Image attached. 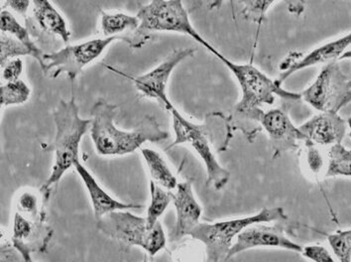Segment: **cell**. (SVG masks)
<instances>
[{
	"label": "cell",
	"instance_id": "6da1fadb",
	"mask_svg": "<svg viewBox=\"0 0 351 262\" xmlns=\"http://www.w3.org/2000/svg\"><path fill=\"white\" fill-rule=\"evenodd\" d=\"M117 108L115 104L99 99L90 110V136L97 154L122 156L135 152L146 142L155 143L168 139V132L160 128L153 117H146L135 130H119L114 124Z\"/></svg>",
	"mask_w": 351,
	"mask_h": 262
},
{
	"label": "cell",
	"instance_id": "7a4b0ae2",
	"mask_svg": "<svg viewBox=\"0 0 351 262\" xmlns=\"http://www.w3.org/2000/svg\"><path fill=\"white\" fill-rule=\"evenodd\" d=\"M56 126L55 157L52 172L42 186L41 192L48 201L51 190L57 185L69 169L80 159V144L88 132L92 119H82L75 97L70 101L61 99L54 113Z\"/></svg>",
	"mask_w": 351,
	"mask_h": 262
},
{
	"label": "cell",
	"instance_id": "3957f363",
	"mask_svg": "<svg viewBox=\"0 0 351 262\" xmlns=\"http://www.w3.org/2000/svg\"><path fill=\"white\" fill-rule=\"evenodd\" d=\"M210 52L219 58L224 66L228 67L241 86V99L235 106V115L258 121L259 115L263 112L260 108L263 104H274L276 95L291 101L302 99L301 94L284 90L276 83V80L272 81L256 67L251 64H237L231 62L215 48Z\"/></svg>",
	"mask_w": 351,
	"mask_h": 262
},
{
	"label": "cell",
	"instance_id": "277c9868",
	"mask_svg": "<svg viewBox=\"0 0 351 262\" xmlns=\"http://www.w3.org/2000/svg\"><path fill=\"white\" fill-rule=\"evenodd\" d=\"M97 222V228L106 237L123 246H138L151 257L156 255L166 246V235L160 222L150 228L146 217L126 210L114 211Z\"/></svg>",
	"mask_w": 351,
	"mask_h": 262
},
{
	"label": "cell",
	"instance_id": "5b68a950",
	"mask_svg": "<svg viewBox=\"0 0 351 262\" xmlns=\"http://www.w3.org/2000/svg\"><path fill=\"white\" fill-rule=\"evenodd\" d=\"M284 219H286V215L283 209L280 206L265 208L260 211L258 214L241 219H228L213 224L199 223L190 235L195 241L204 244L208 261H226L233 239L239 237L247 226Z\"/></svg>",
	"mask_w": 351,
	"mask_h": 262
},
{
	"label": "cell",
	"instance_id": "8992f818",
	"mask_svg": "<svg viewBox=\"0 0 351 262\" xmlns=\"http://www.w3.org/2000/svg\"><path fill=\"white\" fill-rule=\"evenodd\" d=\"M139 33L150 37L152 32H173L188 35L208 51L213 48L195 30L183 5V0H151L150 3L140 6Z\"/></svg>",
	"mask_w": 351,
	"mask_h": 262
},
{
	"label": "cell",
	"instance_id": "52a82bcc",
	"mask_svg": "<svg viewBox=\"0 0 351 262\" xmlns=\"http://www.w3.org/2000/svg\"><path fill=\"white\" fill-rule=\"evenodd\" d=\"M301 95L319 112H339L351 102V77L343 72L339 62H330Z\"/></svg>",
	"mask_w": 351,
	"mask_h": 262
},
{
	"label": "cell",
	"instance_id": "ba28073f",
	"mask_svg": "<svg viewBox=\"0 0 351 262\" xmlns=\"http://www.w3.org/2000/svg\"><path fill=\"white\" fill-rule=\"evenodd\" d=\"M169 112L172 115L176 136L171 147L184 143L190 145L203 160L208 174V184L213 185L217 190L226 187L230 181V173L217 161L208 141V132L204 128L206 126L193 123L184 117L175 106Z\"/></svg>",
	"mask_w": 351,
	"mask_h": 262
},
{
	"label": "cell",
	"instance_id": "9c48e42d",
	"mask_svg": "<svg viewBox=\"0 0 351 262\" xmlns=\"http://www.w3.org/2000/svg\"><path fill=\"white\" fill-rule=\"evenodd\" d=\"M114 41H119V39L117 37H104L86 40L74 45H66L56 52L44 55L42 71L52 79H57L65 74L69 79L74 81L84 67L101 57L102 53Z\"/></svg>",
	"mask_w": 351,
	"mask_h": 262
},
{
	"label": "cell",
	"instance_id": "30bf717a",
	"mask_svg": "<svg viewBox=\"0 0 351 262\" xmlns=\"http://www.w3.org/2000/svg\"><path fill=\"white\" fill-rule=\"evenodd\" d=\"M45 210L37 213H22L14 210L12 232L13 246L23 261H32L33 252H44L52 239L53 230L46 223Z\"/></svg>",
	"mask_w": 351,
	"mask_h": 262
},
{
	"label": "cell",
	"instance_id": "8fae6325",
	"mask_svg": "<svg viewBox=\"0 0 351 262\" xmlns=\"http://www.w3.org/2000/svg\"><path fill=\"white\" fill-rule=\"evenodd\" d=\"M195 52V50L193 48L176 50L156 68L152 69L150 72L139 75V77H131V75L124 74L121 71L115 70L110 66H106V68L131 80L141 97L155 99L169 112L174 106L167 95V86H168L171 75L176 67L184 60L192 57Z\"/></svg>",
	"mask_w": 351,
	"mask_h": 262
},
{
	"label": "cell",
	"instance_id": "7c38bea8",
	"mask_svg": "<svg viewBox=\"0 0 351 262\" xmlns=\"http://www.w3.org/2000/svg\"><path fill=\"white\" fill-rule=\"evenodd\" d=\"M256 248H284L295 252H302L303 250V248L300 244L288 239L284 234L283 230L279 226L255 224V225L247 226L239 235L237 241L231 246L226 261L239 253Z\"/></svg>",
	"mask_w": 351,
	"mask_h": 262
},
{
	"label": "cell",
	"instance_id": "4fadbf2b",
	"mask_svg": "<svg viewBox=\"0 0 351 262\" xmlns=\"http://www.w3.org/2000/svg\"><path fill=\"white\" fill-rule=\"evenodd\" d=\"M258 121L267 132L275 156L297 150L301 141L308 142L306 135L293 124L289 115L279 108L262 112Z\"/></svg>",
	"mask_w": 351,
	"mask_h": 262
},
{
	"label": "cell",
	"instance_id": "5bb4252c",
	"mask_svg": "<svg viewBox=\"0 0 351 262\" xmlns=\"http://www.w3.org/2000/svg\"><path fill=\"white\" fill-rule=\"evenodd\" d=\"M348 121H343L339 112H321L300 126L308 142L315 145L332 146L341 143L348 130Z\"/></svg>",
	"mask_w": 351,
	"mask_h": 262
},
{
	"label": "cell",
	"instance_id": "9a60e30c",
	"mask_svg": "<svg viewBox=\"0 0 351 262\" xmlns=\"http://www.w3.org/2000/svg\"><path fill=\"white\" fill-rule=\"evenodd\" d=\"M141 21L137 15L122 12L101 11V29L104 37H117L119 41L128 43L130 47L140 49L150 37L140 34Z\"/></svg>",
	"mask_w": 351,
	"mask_h": 262
},
{
	"label": "cell",
	"instance_id": "2e32d148",
	"mask_svg": "<svg viewBox=\"0 0 351 262\" xmlns=\"http://www.w3.org/2000/svg\"><path fill=\"white\" fill-rule=\"evenodd\" d=\"M173 203L177 215L174 237L180 239L186 235H190L195 226L199 225L203 210L195 200L191 182L178 183Z\"/></svg>",
	"mask_w": 351,
	"mask_h": 262
},
{
	"label": "cell",
	"instance_id": "e0dca14e",
	"mask_svg": "<svg viewBox=\"0 0 351 262\" xmlns=\"http://www.w3.org/2000/svg\"><path fill=\"white\" fill-rule=\"evenodd\" d=\"M350 46H351V32L339 39L324 44V45L311 51L308 54L305 55L301 59L296 60L287 70L282 72V74L276 80V83L282 86L286 80H288L291 75L296 74L299 71L319 65V64H328L330 62L337 61Z\"/></svg>",
	"mask_w": 351,
	"mask_h": 262
},
{
	"label": "cell",
	"instance_id": "ac0fdd59",
	"mask_svg": "<svg viewBox=\"0 0 351 262\" xmlns=\"http://www.w3.org/2000/svg\"><path fill=\"white\" fill-rule=\"evenodd\" d=\"M74 168L81 179L83 180L84 187L88 191V197L92 202L93 215L97 221L104 215L114 212V211L130 210V209H140L143 206L137 205V204L124 203V202L119 201V200L111 197L99 185V182L93 176L92 173L80 162V160L75 162Z\"/></svg>",
	"mask_w": 351,
	"mask_h": 262
},
{
	"label": "cell",
	"instance_id": "d6986e66",
	"mask_svg": "<svg viewBox=\"0 0 351 262\" xmlns=\"http://www.w3.org/2000/svg\"><path fill=\"white\" fill-rule=\"evenodd\" d=\"M32 13L38 27L43 32L69 43L71 32L68 23L50 0H32Z\"/></svg>",
	"mask_w": 351,
	"mask_h": 262
},
{
	"label": "cell",
	"instance_id": "ffe728a7",
	"mask_svg": "<svg viewBox=\"0 0 351 262\" xmlns=\"http://www.w3.org/2000/svg\"><path fill=\"white\" fill-rule=\"evenodd\" d=\"M0 16H1V24H0L1 32L8 33L21 42L26 48H28L31 52V57L36 60L41 68L43 66L45 53H43V51L33 41L27 28L24 27L10 10H2Z\"/></svg>",
	"mask_w": 351,
	"mask_h": 262
},
{
	"label": "cell",
	"instance_id": "44dd1931",
	"mask_svg": "<svg viewBox=\"0 0 351 262\" xmlns=\"http://www.w3.org/2000/svg\"><path fill=\"white\" fill-rule=\"evenodd\" d=\"M141 154L153 181L166 190H176L178 186L177 178L164 157L158 151L151 148H141Z\"/></svg>",
	"mask_w": 351,
	"mask_h": 262
},
{
	"label": "cell",
	"instance_id": "7402d4cb",
	"mask_svg": "<svg viewBox=\"0 0 351 262\" xmlns=\"http://www.w3.org/2000/svg\"><path fill=\"white\" fill-rule=\"evenodd\" d=\"M351 177V150L341 143L330 146L328 154L326 177Z\"/></svg>",
	"mask_w": 351,
	"mask_h": 262
},
{
	"label": "cell",
	"instance_id": "603a6c76",
	"mask_svg": "<svg viewBox=\"0 0 351 262\" xmlns=\"http://www.w3.org/2000/svg\"><path fill=\"white\" fill-rule=\"evenodd\" d=\"M150 195L151 201L148 206L146 221H147V225L152 228L159 222L160 217L164 214L171 202H173L174 194L169 192V190H164L161 186L158 185L156 182L151 180Z\"/></svg>",
	"mask_w": 351,
	"mask_h": 262
},
{
	"label": "cell",
	"instance_id": "cb8c5ba5",
	"mask_svg": "<svg viewBox=\"0 0 351 262\" xmlns=\"http://www.w3.org/2000/svg\"><path fill=\"white\" fill-rule=\"evenodd\" d=\"M31 88L23 80L5 82L0 86V104L1 108L6 106H19L28 102Z\"/></svg>",
	"mask_w": 351,
	"mask_h": 262
},
{
	"label": "cell",
	"instance_id": "d4e9b609",
	"mask_svg": "<svg viewBox=\"0 0 351 262\" xmlns=\"http://www.w3.org/2000/svg\"><path fill=\"white\" fill-rule=\"evenodd\" d=\"M22 56H31V52L21 42L5 32L0 35V66L3 67L10 60Z\"/></svg>",
	"mask_w": 351,
	"mask_h": 262
},
{
	"label": "cell",
	"instance_id": "484cf974",
	"mask_svg": "<svg viewBox=\"0 0 351 262\" xmlns=\"http://www.w3.org/2000/svg\"><path fill=\"white\" fill-rule=\"evenodd\" d=\"M328 241L339 261H351V228L328 235Z\"/></svg>",
	"mask_w": 351,
	"mask_h": 262
},
{
	"label": "cell",
	"instance_id": "4316f807",
	"mask_svg": "<svg viewBox=\"0 0 351 262\" xmlns=\"http://www.w3.org/2000/svg\"><path fill=\"white\" fill-rule=\"evenodd\" d=\"M275 1L276 0H239L242 5V15L254 21L263 19Z\"/></svg>",
	"mask_w": 351,
	"mask_h": 262
},
{
	"label": "cell",
	"instance_id": "83f0119b",
	"mask_svg": "<svg viewBox=\"0 0 351 262\" xmlns=\"http://www.w3.org/2000/svg\"><path fill=\"white\" fill-rule=\"evenodd\" d=\"M23 72V61L20 58L10 60L1 68V79L4 82L17 81Z\"/></svg>",
	"mask_w": 351,
	"mask_h": 262
},
{
	"label": "cell",
	"instance_id": "f1b7e54d",
	"mask_svg": "<svg viewBox=\"0 0 351 262\" xmlns=\"http://www.w3.org/2000/svg\"><path fill=\"white\" fill-rule=\"evenodd\" d=\"M306 162H308V168L313 174L317 175L324 168V161L321 152L315 147L312 142H306Z\"/></svg>",
	"mask_w": 351,
	"mask_h": 262
},
{
	"label": "cell",
	"instance_id": "f546056e",
	"mask_svg": "<svg viewBox=\"0 0 351 262\" xmlns=\"http://www.w3.org/2000/svg\"><path fill=\"white\" fill-rule=\"evenodd\" d=\"M302 255L311 261L317 262H332L335 259L332 257L328 250L322 246H308L302 250Z\"/></svg>",
	"mask_w": 351,
	"mask_h": 262
},
{
	"label": "cell",
	"instance_id": "4dcf8cb0",
	"mask_svg": "<svg viewBox=\"0 0 351 262\" xmlns=\"http://www.w3.org/2000/svg\"><path fill=\"white\" fill-rule=\"evenodd\" d=\"M32 8V0H4L3 10L16 13L20 16L25 17L29 10Z\"/></svg>",
	"mask_w": 351,
	"mask_h": 262
},
{
	"label": "cell",
	"instance_id": "1f68e13d",
	"mask_svg": "<svg viewBox=\"0 0 351 262\" xmlns=\"http://www.w3.org/2000/svg\"><path fill=\"white\" fill-rule=\"evenodd\" d=\"M224 1H226V0H213L208 8H210V10H221V5L223 4Z\"/></svg>",
	"mask_w": 351,
	"mask_h": 262
},
{
	"label": "cell",
	"instance_id": "d6a6232c",
	"mask_svg": "<svg viewBox=\"0 0 351 262\" xmlns=\"http://www.w3.org/2000/svg\"><path fill=\"white\" fill-rule=\"evenodd\" d=\"M351 59V50L346 51L343 54L341 55V57L339 58V60H346Z\"/></svg>",
	"mask_w": 351,
	"mask_h": 262
},
{
	"label": "cell",
	"instance_id": "836d02e7",
	"mask_svg": "<svg viewBox=\"0 0 351 262\" xmlns=\"http://www.w3.org/2000/svg\"><path fill=\"white\" fill-rule=\"evenodd\" d=\"M348 128H350V136L351 139V117L348 119Z\"/></svg>",
	"mask_w": 351,
	"mask_h": 262
},
{
	"label": "cell",
	"instance_id": "e575fe53",
	"mask_svg": "<svg viewBox=\"0 0 351 262\" xmlns=\"http://www.w3.org/2000/svg\"><path fill=\"white\" fill-rule=\"evenodd\" d=\"M350 1H351V0H350Z\"/></svg>",
	"mask_w": 351,
	"mask_h": 262
}]
</instances>
